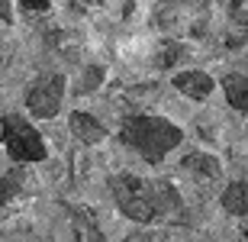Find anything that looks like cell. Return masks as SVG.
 <instances>
[{
	"instance_id": "3",
	"label": "cell",
	"mask_w": 248,
	"mask_h": 242,
	"mask_svg": "<svg viewBox=\"0 0 248 242\" xmlns=\"http://www.w3.org/2000/svg\"><path fill=\"white\" fill-rule=\"evenodd\" d=\"M0 139H3V149L13 161L19 165H32V161H46L48 149L42 136L36 132V126L26 120V116H19V113H7L3 120H0Z\"/></svg>"
},
{
	"instance_id": "6",
	"label": "cell",
	"mask_w": 248,
	"mask_h": 242,
	"mask_svg": "<svg viewBox=\"0 0 248 242\" xmlns=\"http://www.w3.org/2000/svg\"><path fill=\"white\" fill-rule=\"evenodd\" d=\"M71 132H74V139L84 142V145H97V142L107 139V129L93 120L91 113H84V110L71 113Z\"/></svg>"
},
{
	"instance_id": "7",
	"label": "cell",
	"mask_w": 248,
	"mask_h": 242,
	"mask_svg": "<svg viewBox=\"0 0 248 242\" xmlns=\"http://www.w3.org/2000/svg\"><path fill=\"white\" fill-rule=\"evenodd\" d=\"M222 91L232 110L248 113V75H226L222 78Z\"/></svg>"
},
{
	"instance_id": "13",
	"label": "cell",
	"mask_w": 248,
	"mask_h": 242,
	"mask_svg": "<svg viewBox=\"0 0 248 242\" xmlns=\"http://www.w3.org/2000/svg\"><path fill=\"white\" fill-rule=\"evenodd\" d=\"M48 3H52V0H19V7L26 10V13H46Z\"/></svg>"
},
{
	"instance_id": "1",
	"label": "cell",
	"mask_w": 248,
	"mask_h": 242,
	"mask_svg": "<svg viewBox=\"0 0 248 242\" xmlns=\"http://www.w3.org/2000/svg\"><path fill=\"white\" fill-rule=\"evenodd\" d=\"M113 200L120 213L129 216L132 223H165L174 220L184 210V200L168 181H152V177H136V175H116L110 181Z\"/></svg>"
},
{
	"instance_id": "12",
	"label": "cell",
	"mask_w": 248,
	"mask_h": 242,
	"mask_svg": "<svg viewBox=\"0 0 248 242\" xmlns=\"http://www.w3.org/2000/svg\"><path fill=\"white\" fill-rule=\"evenodd\" d=\"M232 19L248 29V0H235V3H232Z\"/></svg>"
},
{
	"instance_id": "11",
	"label": "cell",
	"mask_w": 248,
	"mask_h": 242,
	"mask_svg": "<svg viewBox=\"0 0 248 242\" xmlns=\"http://www.w3.org/2000/svg\"><path fill=\"white\" fill-rule=\"evenodd\" d=\"M74 226H78V236H81L84 242H100V229L93 226V213L74 210Z\"/></svg>"
},
{
	"instance_id": "5",
	"label": "cell",
	"mask_w": 248,
	"mask_h": 242,
	"mask_svg": "<svg viewBox=\"0 0 248 242\" xmlns=\"http://www.w3.org/2000/svg\"><path fill=\"white\" fill-rule=\"evenodd\" d=\"M174 87L187 97H193V100H206L216 84L206 71H181V75H174Z\"/></svg>"
},
{
	"instance_id": "4",
	"label": "cell",
	"mask_w": 248,
	"mask_h": 242,
	"mask_svg": "<svg viewBox=\"0 0 248 242\" xmlns=\"http://www.w3.org/2000/svg\"><path fill=\"white\" fill-rule=\"evenodd\" d=\"M62 100H64V78L62 75H42L29 84V91H26V107L39 120H52L62 110Z\"/></svg>"
},
{
	"instance_id": "15",
	"label": "cell",
	"mask_w": 248,
	"mask_h": 242,
	"mask_svg": "<svg viewBox=\"0 0 248 242\" xmlns=\"http://www.w3.org/2000/svg\"><path fill=\"white\" fill-rule=\"evenodd\" d=\"M0 68H3V52H0Z\"/></svg>"
},
{
	"instance_id": "10",
	"label": "cell",
	"mask_w": 248,
	"mask_h": 242,
	"mask_svg": "<svg viewBox=\"0 0 248 242\" xmlns=\"http://www.w3.org/2000/svg\"><path fill=\"white\" fill-rule=\"evenodd\" d=\"M23 191H26V175H23V168H13L10 175L0 177V204H10V200H16Z\"/></svg>"
},
{
	"instance_id": "2",
	"label": "cell",
	"mask_w": 248,
	"mask_h": 242,
	"mask_svg": "<svg viewBox=\"0 0 248 242\" xmlns=\"http://www.w3.org/2000/svg\"><path fill=\"white\" fill-rule=\"evenodd\" d=\"M120 139L126 142L129 149H136L148 165H158L171 149L181 145L184 132L181 126H174L171 120L165 116H148V113H132L123 120V129H120Z\"/></svg>"
},
{
	"instance_id": "8",
	"label": "cell",
	"mask_w": 248,
	"mask_h": 242,
	"mask_svg": "<svg viewBox=\"0 0 248 242\" xmlns=\"http://www.w3.org/2000/svg\"><path fill=\"white\" fill-rule=\"evenodd\" d=\"M181 168L193 177H203V181H216V177H219V161L213 159V155H203V152L187 155V159L181 161Z\"/></svg>"
},
{
	"instance_id": "9",
	"label": "cell",
	"mask_w": 248,
	"mask_h": 242,
	"mask_svg": "<svg viewBox=\"0 0 248 242\" xmlns=\"http://www.w3.org/2000/svg\"><path fill=\"white\" fill-rule=\"evenodd\" d=\"M222 207H226L232 216H245L248 220V181H232V184L222 191Z\"/></svg>"
},
{
	"instance_id": "16",
	"label": "cell",
	"mask_w": 248,
	"mask_h": 242,
	"mask_svg": "<svg viewBox=\"0 0 248 242\" xmlns=\"http://www.w3.org/2000/svg\"><path fill=\"white\" fill-rule=\"evenodd\" d=\"M129 242H132V239H129Z\"/></svg>"
},
{
	"instance_id": "14",
	"label": "cell",
	"mask_w": 248,
	"mask_h": 242,
	"mask_svg": "<svg viewBox=\"0 0 248 242\" xmlns=\"http://www.w3.org/2000/svg\"><path fill=\"white\" fill-rule=\"evenodd\" d=\"M242 242H248V233H242Z\"/></svg>"
}]
</instances>
